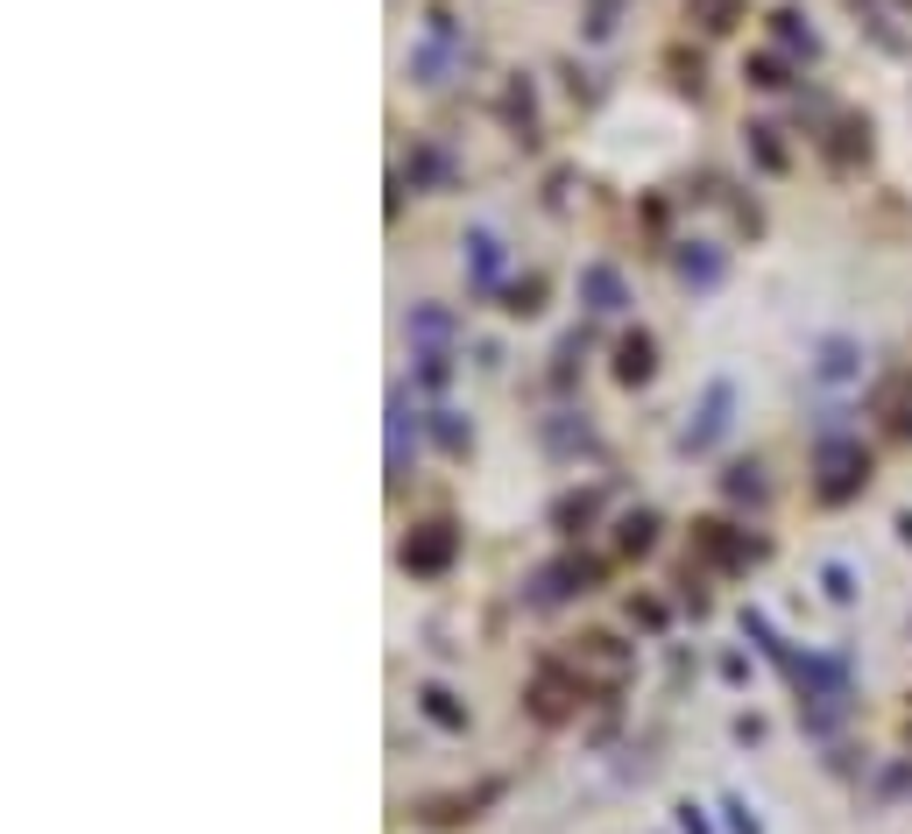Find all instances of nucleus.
Here are the masks:
<instances>
[{"label": "nucleus", "mask_w": 912, "mask_h": 834, "mask_svg": "<svg viewBox=\"0 0 912 834\" xmlns=\"http://www.w3.org/2000/svg\"><path fill=\"white\" fill-rule=\"evenodd\" d=\"M792 686H800L806 729H821V735L849 714V701H856V686H849V665H842V657H800V665H792Z\"/></svg>", "instance_id": "1"}, {"label": "nucleus", "mask_w": 912, "mask_h": 834, "mask_svg": "<svg viewBox=\"0 0 912 834\" xmlns=\"http://www.w3.org/2000/svg\"><path fill=\"white\" fill-rule=\"evenodd\" d=\"M863 481H870V453H863V439H821V453H813V489H821L828 502H849V495H863Z\"/></svg>", "instance_id": "2"}, {"label": "nucleus", "mask_w": 912, "mask_h": 834, "mask_svg": "<svg viewBox=\"0 0 912 834\" xmlns=\"http://www.w3.org/2000/svg\"><path fill=\"white\" fill-rule=\"evenodd\" d=\"M594 580H601V559L567 552V559H552V566H538V573H531V609H559V601L588 594Z\"/></svg>", "instance_id": "3"}, {"label": "nucleus", "mask_w": 912, "mask_h": 834, "mask_svg": "<svg viewBox=\"0 0 912 834\" xmlns=\"http://www.w3.org/2000/svg\"><path fill=\"white\" fill-rule=\"evenodd\" d=\"M567 665H573V679H580V686H588V672L601 679V686H623V679H630V651L623 644H615V636H580V644L567 651Z\"/></svg>", "instance_id": "4"}, {"label": "nucleus", "mask_w": 912, "mask_h": 834, "mask_svg": "<svg viewBox=\"0 0 912 834\" xmlns=\"http://www.w3.org/2000/svg\"><path fill=\"white\" fill-rule=\"evenodd\" d=\"M729 411H735V390H729V382H708L701 411L679 424V453H708V445L729 432Z\"/></svg>", "instance_id": "5"}, {"label": "nucleus", "mask_w": 912, "mask_h": 834, "mask_svg": "<svg viewBox=\"0 0 912 834\" xmlns=\"http://www.w3.org/2000/svg\"><path fill=\"white\" fill-rule=\"evenodd\" d=\"M453 552H460L453 523H418L411 545H403V566H411V573H445V566H453Z\"/></svg>", "instance_id": "6"}, {"label": "nucleus", "mask_w": 912, "mask_h": 834, "mask_svg": "<svg viewBox=\"0 0 912 834\" xmlns=\"http://www.w3.org/2000/svg\"><path fill=\"white\" fill-rule=\"evenodd\" d=\"M693 552L714 559V566H750V559H764L756 537H735L729 523H693Z\"/></svg>", "instance_id": "7"}, {"label": "nucleus", "mask_w": 912, "mask_h": 834, "mask_svg": "<svg viewBox=\"0 0 912 834\" xmlns=\"http://www.w3.org/2000/svg\"><path fill=\"white\" fill-rule=\"evenodd\" d=\"M460 57V36H453V14H432V36H424V50L411 57V71L424 86H445V71H453Z\"/></svg>", "instance_id": "8"}, {"label": "nucleus", "mask_w": 912, "mask_h": 834, "mask_svg": "<svg viewBox=\"0 0 912 834\" xmlns=\"http://www.w3.org/2000/svg\"><path fill=\"white\" fill-rule=\"evenodd\" d=\"M573 701H580V686H573V679L559 672V665L538 672V686H531V714H538V722H567Z\"/></svg>", "instance_id": "9"}, {"label": "nucleus", "mask_w": 912, "mask_h": 834, "mask_svg": "<svg viewBox=\"0 0 912 834\" xmlns=\"http://www.w3.org/2000/svg\"><path fill=\"white\" fill-rule=\"evenodd\" d=\"M580 298H588V312L615 319V312L630 304V290H623V277H615L609 262H588V269H580Z\"/></svg>", "instance_id": "10"}, {"label": "nucleus", "mask_w": 912, "mask_h": 834, "mask_svg": "<svg viewBox=\"0 0 912 834\" xmlns=\"http://www.w3.org/2000/svg\"><path fill=\"white\" fill-rule=\"evenodd\" d=\"M813 375H821V382H856L863 375V346L842 340V333H828L821 346H813Z\"/></svg>", "instance_id": "11"}, {"label": "nucleus", "mask_w": 912, "mask_h": 834, "mask_svg": "<svg viewBox=\"0 0 912 834\" xmlns=\"http://www.w3.org/2000/svg\"><path fill=\"white\" fill-rule=\"evenodd\" d=\"M651 368H658V346H651V333H630L623 346H615V382H651Z\"/></svg>", "instance_id": "12"}, {"label": "nucleus", "mask_w": 912, "mask_h": 834, "mask_svg": "<svg viewBox=\"0 0 912 834\" xmlns=\"http://www.w3.org/2000/svg\"><path fill=\"white\" fill-rule=\"evenodd\" d=\"M743 14H750V0H686V22L708 29V36H729Z\"/></svg>", "instance_id": "13"}, {"label": "nucleus", "mask_w": 912, "mask_h": 834, "mask_svg": "<svg viewBox=\"0 0 912 834\" xmlns=\"http://www.w3.org/2000/svg\"><path fill=\"white\" fill-rule=\"evenodd\" d=\"M411 468V396L390 390V481H403Z\"/></svg>", "instance_id": "14"}, {"label": "nucleus", "mask_w": 912, "mask_h": 834, "mask_svg": "<svg viewBox=\"0 0 912 834\" xmlns=\"http://www.w3.org/2000/svg\"><path fill=\"white\" fill-rule=\"evenodd\" d=\"M679 283L714 290V283H722V255H714L708 241H686V248H679Z\"/></svg>", "instance_id": "15"}, {"label": "nucleus", "mask_w": 912, "mask_h": 834, "mask_svg": "<svg viewBox=\"0 0 912 834\" xmlns=\"http://www.w3.org/2000/svg\"><path fill=\"white\" fill-rule=\"evenodd\" d=\"M545 445H552V453H594V424L573 418V411H559V418H545Z\"/></svg>", "instance_id": "16"}, {"label": "nucleus", "mask_w": 912, "mask_h": 834, "mask_svg": "<svg viewBox=\"0 0 912 834\" xmlns=\"http://www.w3.org/2000/svg\"><path fill=\"white\" fill-rule=\"evenodd\" d=\"M411 340L424 346V354H439V346L453 340V312H439V304H418V312H411Z\"/></svg>", "instance_id": "17"}, {"label": "nucleus", "mask_w": 912, "mask_h": 834, "mask_svg": "<svg viewBox=\"0 0 912 834\" xmlns=\"http://www.w3.org/2000/svg\"><path fill=\"white\" fill-rule=\"evenodd\" d=\"M468 269H474V283H495V269H502V241L489 234V227H474V234H468Z\"/></svg>", "instance_id": "18"}, {"label": "nucleus", "mask_w": 912, "mask_h": 834, "mask_svg": "<svg viewBox=\"0 0 912 834\" xmlns=\"http://www.w3.org/2000/svg\"><path fill=\"white\" fill-rule=\"evenodd\" d=\"M722 489L735 495V502H764L771 489H764V468H756V460H735V468L722 474Z\"/></svg>", "instance_id": "19"}, {"label": "nucleus", "mask_w": 912, "mask_h": 834, "mask_svg": "<svg viewBox=\"0 0 912 834\" xmlns=\"http://www.w3.org/2000/svg\"><path fill=\"white\" fill-rule=\"evenodd\" d=\"M594 510H601V495H594V489H580V495H567V502L552 510V523H559V531H588Z\"/></svg>", "instance_id": "20"}, {"label": "nucleus", "mask_w": 912, "mask_h": 834, "mask_svg": "<svg viewBox=\"0 0 912 834\" xmlns=\"http://www.w3.org/2000/svg\"><path fill=\"white\" fill-rule=\"evenodd\" d=\"M743 636H756V644H764V657H779L785 672L800 665V657H792V644H779V630H771V623H764V615H756V609H743Z\"/></svg>", "instance_id": "21"}, {"label": "nucleus", "mask_w": 912, "mask_h": 834, "mask_svg": "<svg viewBox=\"0 0 912 834\" xmlns=\"http://www.w3.org/2000/svg\"><path fill=\"white\" fill-rule=\"evenodd\" d=\"M418 701H424V714H432L439 729H468V707H460V701H453V693H445V686H424Z\"/></svg>", "instance_id": "22"}, {"label": "nucleus", "mask_w": 912, "mask_h": 834, "mask_svg": "<svg viewBox=\"0 0 912 834\" xmlns=\"http://www.w3.org/2000/svg\"><path fill=\"white\" fill-rule=\"evenodd\" d=\"M615 545H623V552H651V545H658V516H651V510L623 516V531H615Z\"/></svg>", "instance_id": "23"}, {"label": "nucleus", "mask_w": 912, "mask_h": 834, "mask_svg": "<svg viewBox=\"0 0 912 834\" xmlns=\"http://www.w3.org/2000/svg\"><path fill=\"white\" fill-rule=\"evenodd\" d=\"M432 439L445 445V453H468V418H453V411H432Z\"/></svg>", "instance_id": "24"}, {"label": "nucleus", "mask_w": 912, "mask_h": 834, "mask_svg": "<svg viewBox=\"0 0 912 834\" xmlns=\"http://www.w3.org/2000/svg\"><path fill=\"white\" fill-rule=\"evenodd\" d=\"M743 79H750V86H764V92H779V86H792L779 57H750V64H743Z\"/></svg>", "instance_id": "25"}, {"label": "nucleus", "mask_w": 912, "mask_h": 834, "mask_svg": "<svg viewBox=\"0 0 912 834\" xmlns=\"http://www.w3.org/2000/svg\"><path fill=\"white\" fill-rule=\"evenodd\" d=\"M779 43H785V50H806V57L821 50V43H813V29H806V22H800V14H792V8L779 14Z\"/></svg>", "instance_id": "26"}, {"label": "nucleus", "mask_w": 912, "mask_h": 834, "mask_svg": "<svg viewBox=\"0 0 912 834\" xmlns=\"http://www.w3.org/2000/svg\"><path fill=\"white\" fill-rule=\"evenodd\" d=\"M538 298H545V283H538V277H523V283H510V304H502V312L531 319V312H538Z\"/></svg>", "instance_id": "27"}, {"label": "nucleus", "mask_w": 912, "mask_h": 834, "mask_svg": "<svg viewBox=\"0 0 912 834\" xmlns=\"http://www.w3.org/2000/svg\"><path fill=\"white\" fill-rule=\"evenodd\" d=\"M418 813H424V821H468V813H474V800H424Z\"/></svg>", "instance_id": "28"}, {"label": "nucleus", "mask_w": 912, "mask_h": 834, "mask_svg": "<svg viewBox=\"0 0 912 834\" xmlns=\"http://www.w3.org/2000/svg\"><path fill=\"white\" fill-rule=\"evenodd\" d=\"M821 587H828V601H856V580H849V566H821Z\"/></svg>", "instance_id": "29"}, {"label": "nucleus", "mask_w": 912, "mask_h": 834, "mask_svg": "<svg viewBox=\"0 0 912 834\" xmlns=\"http://www.w3.org/2000/svg\"><path fill=\"white\" fill-rule=\"evenodd\" d=\"M722 813H729V827H735V834H764V827H756V813H750L743 800H722Z\"/></svg>", "instance_id": "30"}, {"label": "nucleus", "mask_w": 912, "mask_h": 834, "mask_svg": "<svg viewBox=\"0 0 912 834\" xmlns=\"http://www.w3.org/2000/svg\"><path fill=\"white\" fill-rule=\"evenodd\" d=\"M750 142H756V163H764V170H779L785 157H779V142H771V128H750Z\"/></svg>", "instance_id": "31"}, {"label": "nucleus", "mask_w": 912, "mask_h": 834, "mask_svg": "<svg viewBox=\"0 0 912 834\" xmlns=\"http://www.w3.org/2000/svg\"><path fill=\"white\" fill-rule=\"evenodd\" d=\"M891 424L912 439V390H891Z\"/></svg>", "instance_id": "32"}, {"label": "nucleus", "mask_w": 912, "mask_h": 834, "mask_svg": "<svg viewBox=\"0 0 912 834\" xmlns=\"http://www.w3.org/2000/svg\"><path fill=\"white\" fill-rule=\"evenodd\" d=\"M679 834H714V827H708L701 806H679Z\"/></svg>", "instance_id": "33"}, {"label": "nucleus", "mask_w": 912, "mask_h": 834, "mask_svg": "<svg viewBox=\"0 0 912 834\" xmlns=\"http://www.w3.org/2000/svg\"><path fill=\"white\" fill-rule=\"evenodd\" d=\"M630 615H637L644 630H658V623H665V609H658V601H630Z\"/></svg>", "instance_id": "34"}]
</instances>
